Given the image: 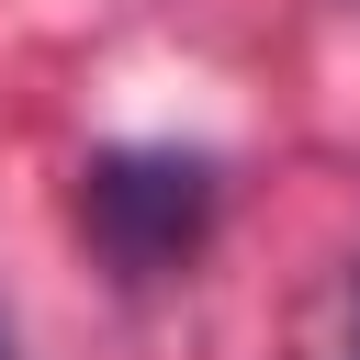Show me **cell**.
Wrapping results in <instances>:
<instances>
[{
  "instance_id": "2",
  "label": "cell",
  "mask_w": 360,
  "mask_h": 360,
  "mask_svg": "<svg viewBox=\"0 0 360 360\" xmlns=\"http://www.w3.org/2000/svg\"><path fill=\"white\" fill-rule=\"evenodd\" d=\"M0 360H22V338H11V315H0Z\"/></svg>"
},
{
  "instance_id": "3",
  "label": "cell",
  "mask_w": 360,
  "mask_h": 360,
  "mask_svg": "<svg viewBox=\"0 0 360 360\" xmlns=\"http://www.w3.org/2000/svg\"><path fill=\"white\" fill-rule=\"evenodd\" d=\"M349 360H360V338H349Z\"/></svg>"
},
{
  "instance_id": "1",
  "label": "cell",
  "mask_w": 360,
  "mask_h": 360,
  "mask_svg": "<svg viewBox=\"0 0 360 360\" xmlns=\"http://www.w3.org/2000/svg\"><path fill=\"white\" fill-rule=\"evenodd\" d=\"M225 214V169L202 146H101L79 169V236L112 281H169Z\"/></svg>"
}]
</instances>
